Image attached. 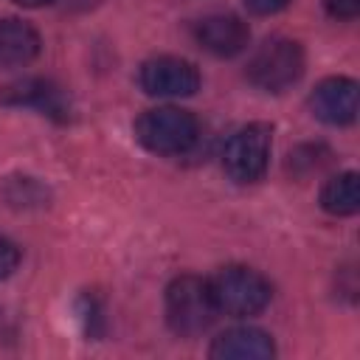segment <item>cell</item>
Masks as SVG:
<instances>
[{
    "instance_id": "obj_1",
    "label": "cell",
    "mask_w": 360,
    "mask_h": 360,
    "mask_svg": "<svg viewBox=\"0 0 360 360\" xmlns=\"http://www.w3.org/2000/svg\"><path fill=\"white\" fill-rule=\"evenodd\" d=\"M208 290H211L217 312L231 315V318L259 315L273 298L270 281L259 270H253L248 264H225V267H219L208 278Z\"/></svg>"
},
{
    "instance_id": "obj_2",
    "label": "cell",
    "mask_w": 360,
    "mask_h": 360,
    "mask_svg": "<svg viewBox=\"0 0 360 360\" xmlns=\"http://www.w3.org/2000/svg\"><path fill=\"white\" fill-rule=\"evenodd\" d=\"M135 138L152 155H186L200 138V124L183 107H152L138 115Z\"/></svg>"
},
{
    "instance_id": "obj_3",
    "label": "cell",
    "mask_w": 360,
    "mask_h": 360,
    "mask_svg": "<svg viewBox=\"0 0 360 360\" xmlns=\"http://www.w3.org/2000/svg\"><path fill=\"white\" fill-rule=\"evenodd\" d=\"M217 315L219 312L214 307L205 278L186 273L166 287V323L174 335L197 338L214 323Z\"/></svg>"
},
{
    "instance_id": "obj_4",
    "label": "cell",
    "mask_w": 360,
    "mask_h": 360,
    "mask_svg": "<svg viewBox=\"0 0 360 360\" xmlns=\"http://www.w3.org/2000/svg\"><path fill=\"white\" fill-rule=\"evenodd\" d=\"M304 48L287 37H270L248 62V82L267 93H281L304 76Z\"/></svg>"
},
{
    "instance_id": "obj_5",
    "label": "cell",
    "mask_w": 360,
    "mask_h": 360,
    "mask_svg": "<svg viewBox=\"0 0 360 360\" xmlns=\"http://www.w3.org/2000/svg\"><path fill=\"white\" fill-rule=\"evenodd\" d=\"M270 149H273V127L264 121H250L228 138L222 152V169L239 186L256 183L267 172Z\"/></svg>"
},
{
    "instance_id": "obj_6",
    "label": "cell",
    "mask_w": 360,
    "mask_h": 360,
    "mask_svg": "<svg viewBox=\"0 0 360 360\" xmlns=\"http://www.w3.org/2000/svg\"><path fill=\"white\" fill-rule=\"evenodd\" d=\"M138 82L146 96L158 98H186L200 90V70L183 56H152L141 65Z\"/></svg>"
},
{
    "instance_id": "obj_7",
    "label": "cell",
    "mask_w": 360,
    "mask_h": 360,
    "mask_svg": "<svg viewBox=\"0 0 360 360\" xmlns=\"http://www.w3.org/2000/svg\"><path fill=\"white\" fill-rule=\"evenodd\" d=\"M191 34H194V42L214 56H236L250 42L248 22L231 11H214V14L200 17Z\"/></svg>"
},
{
    "instance_id": "obj_8",
    "label": "cell",
    "mask_w": 360,
    "mask_h": 360,
    "mask_svg": "<svg viewBox=\"0 0 360 360\" xmlns=\"http://www.w3.org/2000/svg\"><path fill=\"white\" fill-rule=\"evenodd\" d=\"M309 110L329 127H346L357 118V82L346 76H329L309 93Z\"/></svg>"
},
{
    "instance_id": "obj_9",
    "label": "cell",
    "mask_w": 360,
    "mask_h": 360,
    "mask_svg": "<svg viewBox=\"0 0 360 360\" xmlns=\"http://www.w3.org/2000/svg\"><path fill=\"white\" fill-rule=\"evenodd\" d=\"M208 354L214 360H270L276 354V343L256 326H233L214 338Z\"/></svg>"
},
{
    "instance_id": "obj_10",
    "label": "cell",
    "mask_w": 360,
    "mask_h": 360,
    "mask_svg": "<svg viewBox=\"0 0 360 360\" xmlns=\"http://www.w3.org/2000/svg\"><path fill=\"white\" fill-rule=\"evenodd\" d=\"M42 51L39 31L20 17H0V68L31 65Z\"/></svg>"
},
{
    "instance_id": "obj_11",
    "label": "cell",
    "mask_w": 360,
    "mask_h": 360,
    "mask_svg": "<svg viewBox=\"0 0 360 360\" xmlns=\"http://www.w3.org/2000/svg\"><path fill=\"white\" fill-rule=\"evenodd\" d=\"M0 101L8 107H37L48 115L56 118H68V107L65 98L59 93L56 84H51L48 79H20L11 82L0 90Z\"/></svg>"
},
{
    "instance_id": "obj_12",
    "label": "cell",
    "mask_w": 360,
    "mask_h": 360,
    "mask_svg": "<svg viewBox=\"0 0 360 360\" xmlns=\"http://www.w3.org/2000/svg\"><path fill=\"white\" fill-rule=\"evenodd\" d=\"M321 208L332 217H352L360 208V183L357 172H340L329 177L321 188Z\"/></svg>"
},
{
    "instance_id": "obj_13",
    "label": "cell",
    "mask_w": 360,
    "mask_h": 360,
    "mask_svg": "<svg viewBox=\"0 0 360 360\" xmlns=\"http://www.w3.org/2000/svg\"><path fill=\"white\" fill-rule=\"evenodd\" d=\"M17 267H20V248L11 239L0 236V278H8Z\"/></svg>"
},
{
    "instance_id": "obj_14",
    "label": "cell",
    "mask_w": 360,
    "mask_h": 360,
    "mask_svg": "<svg viewBox=\"0 0 360 360\" xmlns=\"http://www.w3.org/2000/svg\"><path fill=\"white\" fill-rule=\"evenodd\" d=\"M323 8L335 20H354L360 14V0H323Z\"/></svg>"
},
{
    "instance_id": "obj_15",
    "label": "cell",
    "mask_w": 360,
    "mask_h": 360,
    "mask_svg": "<svg viewBox=\"0 0 360 360\" xmlns=\"http://www.w3.org/2000/svg\"><path fill=\"white\" fill-rule=\"evenodd\" d=\"M242 3L256 17H270V14H278L281 8L290 6V0H242Z\"/></svg>"
},
{
    "instance_id": "obj_16",
    "label": "cell",
    "mask_w": 360,
    "mask_h": 360,
    "mask_svg": "<svg viewBox=\"0 0 360 360\" xmlns=\"http://www.w3.org/2000/svg\"><path fill=\"white\" fill-rule=\"evenodd\" d=\"M11 3H17L22 8H39V6H51L53 0H11Z\"/></svg>"
}]
</instances>
